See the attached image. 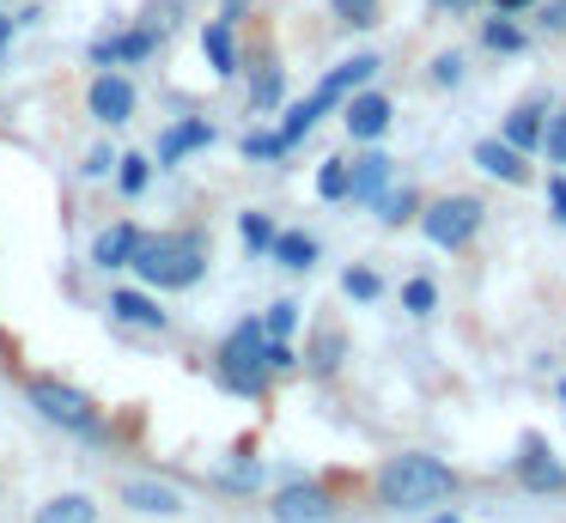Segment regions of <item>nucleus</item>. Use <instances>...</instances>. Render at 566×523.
<instances>
[{
  "mask_svg": "<svg viewBox=\"0 0 566 523\" xmlns=\"http://www.w3.org/2000/svg\"><path fill=\"white\" fill-rule=\"evenodd\" d=\"M128 268H135L147 286H196L201 268H208V238H201V231H159V238H135Z\"/></svg>",
  "mask_w": 566,
  "mask_h": 523,
  "instance_id": "obj_1",
  "label": "nucleus"
},
{
  "mask_svg": "<svg viewBox=\"0 0 566 523\" xmlns=\"http://www.w3.org/2000/svg\"><path fill=\"white\" fill-rule=\"evenodd\" d=\"M451 493H457V474L439 457H420V450L415 457H390L378 469V505H390V511H420Z\"/></svg>",
  "mask_w": 566,
  "mask_h": 523,
  "instance_id": "obj_2",
  "label": "nucleus"
},
{
  "mask_svg": "<svg viewBox=\"0 0 566 523\" xmlns=\"http://www.w3.org/2000/svg\"><path fill=\"white\" fill-rule=\"evenodd\" d=\"M262 323H238L220 347V384L232 396H262L269 389V372H262Z\"/></svg>",
  "mask_w": 566,
  "mask_h": 523,
  "instance_id": "obj_3",
  "label": "nucleus"
},
{
  "mask_svg": "<svg viewBox=\"0 0 566 523\" xmlns=\"http://www.w3.org/2000/svg\"><path fill=\"white\" fill-rule=\"evenodd\" d=\"M31 408H38L43 420H55V426H67V432H80V438H98V432H104V420H98V408H92V396H80L74 384H62V377H31Z\"/></svg>",
  "mask_w": 566,
  "mask_h": 523,
  "instance_id": "obj_4",
  "label": "nucleus"
},
{
  "mask_svg": "<svg viewBox=\"0 0 566 523\" xmlns=\"http://www.w3.org/2000/svg\"><path fill=\"white\" fill-rule=\"evenodd\" d=\"M475 226H481L475 195H444V201H432L427 213H420V231H427L439 250H463V243L475 238Z\"/></svg>",
  "mask_w": 566,
  "mask_h": 523,
  "instance_id": "obj_5",
  "label": "nucleus"
},
{
  "mask_svg": "<svg viewBox=\"0 0 566 523\" xmlns=\"http://www.w3.org/2000/svg\"><path fill=\"white\" fill-rule=\"evenodd\" d=\"M269 511H274V523H329L335 499H329V487H317V481H293V487L274 493Z\"/></svg>",
  "mask_w": 566,
  "mask_h": 523,
  "instance_id": "obj_6",
  "label": "nucleus"
},
{
  "mask_svg": "<svg viewBox=\"0 0 566 523\" xmlns=\"http://www.w3.org/2000/svg\"><path fill=\"white\" fill-rule=\"evenodd\" d=\"M512 469H517V481H524L530 493H554V487H566V469H560V462H554V450L542 444L536 432L524 438V457H517Z\"/></svg>",
  "mask_w": 566,
  "mask_h": 523,
  "instance_id": "obj_7",
  "label": "nucleus"
},
{
  "mask_svg": "<svg viewBox=\"0 0 566 523\" xmlns=\"http://www.w3.org/2000/svg\"><path fill=\"white\" fill-rule=\"evenodd\" d=\"M92 116H98L104 128H123V122L135 116V85H128L123 73H98V80H92Z\"/></svg>",
  "mask_w": 566,
  "mask_h": 523,
  "instance_id": "obj_8",
  "label": "nucleus"
},
{
  "mask_svg": "<svg viewBox=\"0 0 566 523\" xmlns=\"http://www.w3.org/2000/svg\"><path fill=\"white\" fill-rule=\"evenodd\" d=\"M342 122H347L354 140H378V134L390 128V97H384V92H354V97H347V109H342Z\"/></svg>",
  "mask_w": 566,
  "mask_h": 523,
  "instance_id": "obj_9",
  "label": "nucleus"
},
{
  "mask_svg": "<svg viewBox=\"0 0 566 523\" xmlns=\"http://www.w3.org/2000/svg\"><path fill=\"white\" fill-rule=\"evenodd\" d=\"M475 165L488 170V177H500V182H530L524 153H517V146H505V140H481L475 146Z\"/></svg>",
  "mask_w": 566,
  "mask_h": 523,
  "instance_id": "obj_10",
  "label": "nucleus"
},
{
  "mask_svg": "<svg viewBox=\"0 0 566 523\" xmlns=\"http://www.w3.org/2000/svg\"><path fill=\"white\" fill-rule=\"evenodd\" d=\"M123 505L159 511V517H177V511H184V493H177V487H165V481H128V487H123Z\"/></svg>",
  "mask_w": 566,
  "mask_h": 523,
  "instance_id": "obj_11",
  "label": "nucleus"
},
{
  "mask_svg": "<svg viewBox=\"0 0 566 523\" xmlns=\"http://www.w3.org/2000/svg\"><path fill=\"white\" fill-rule=\"evenodd\" d=\"M371 73H378V55H354V61H342V67H335L329 80L317 85V97H323V104H335V97L359 92V85H366Z\"/></svg>",
  "mask_w": 566,
  "mask_h": 523,
  "instance_id": "obj_12",
  "label": "nucleus"
},
{
  "mask_svg": "<svg viewBox=\"0 0 566 523\" xmlns=\"http://www.w3.org/2000/svg\"><path fill=\"white\" fill-rule=\"evenodd\" d=\"M384 182H390V158H384V153H366V158L347 165V195H354V201H371Z\"/></svg>",
  "mask_w": 566,
  "mask_h": 523,
  "instance_id": "obj_13",
  "label": "nucleus"
},
{
  "mask_svg": "<svg viewBox=\"0 0 566 523\" xmlns=\"http://www.w3.org/2000/svg\"><path fill=\"white\" fill-rule=\"evenodd\" d=\"M196 146H213V122H177L159 140V165H177V158L196 153Z\"/></svg>",
  "mask_w": 566,
  "mask_h": 523,
  "instance_id": "obj_14",
  "label": "nucleus"
},
{
  "mask_svg": "<svg viewBox=\"0 0 566 523\" xmlns=\"http://www.w3.org/2000/svg\"><path fill=\"white\" fill-rule=\"evenodd\" d=\"M111 311H116V323H135V328H165V311L147 299V292H111Z\"/></svg>",
  "mask_w": 566,
  "mask_h": 523,
  "instance_id": "obj_15",
  "label": "nucleus"
},
{
  "mask_svg": "<svg viewBox=\"0 0 566 523\" xmlns=\"http://www.w3.org/2000/svg\"><path fill=\"white\" fill-rule=\"evenodd\" d=\"M135 238H140L135 226L98 231V243H92V262H98V268H128V250H135Z\"/></svg>",
  "mask_w": 566,
  "mask_h": 523,
  "instance_id": "obj_16",
  "label": "nucleus"
},
{
  "mask_svg": "<svg viewBox=\"0 0 566 523\" xmlns=\"http://www.w3.org/2000/svg\"><path fill=\"white\" fill-rule=\"evenodd\" d=\"M542 116H548L542 104H517L512 116H505V146H517V153H524V146H536L542 140Z\"/></svg>",
  "mask_w": 566,
  "mask_h": 523,
  "instance_id": "obj_17",
  "label": "nucleus"
},
{
  "mask_svg": "<svg viewBox=\"0 0 566 523\" xmlns=\"http://www.w3.org/2000/svg\"><path fill=\"white\" fill-rule=\"evenodd\" d=\"M38 523H98V505H92L86 493H62L38 511Z\"/></svg>",
  "mask_w": 566,
  "mask_h": 523,
  "instance_id": "obj_18",
  "label": "nucleus"
},
{
  "mask_svg": "<svg viewBox=\"0 0 566 523\" xmlns=\"http://www.w3.org/2000/svg\"><path fill=\"white\" fill-rule=\"evenodd\" d=\"M274 262L281 268H311L317 262V238H305V231H274Z\"/></svg>",
  "mask_w": 566,
  "mask_h": 523,
  "instance_id": "obj_19",
  "label": "nucleus"
},
{
  "mask_svg": "<svg viewBox=\"0 0 566 523\" xmlns=\"http://www.w3.org/2000/svg\"><path fill=\"white\" fill-rule=\"evenodd\" d=\"M371 207H378V219H384V226H402V219H415L420 195L408 189V182H402V189H390V182H384V189L371 195Z\"/></svg>",
  "mask_w": 566,
  "mask_h": 523,
  "instance_id": "obj_20",
  "label": "nucleus"
},
{
  "mask_svg": "<svg viewBox=\"0 0 566 523\" xmlns=\"http://www.w3.org/2000/svg\"><path fill=\"white\" fill-rule=\"evenodd\" d=\"M201 55H208V67L220 73H238V49H232V31H226V24H208V31H201Z\"/></svg>",
  "mask_w": 566,
  "mask_h": 523,
  "instance_id": "obj_21",
  "label": "nucleus"
},
{
  "mask_svg": "<svg viewBox=\"0 0 566 523\" xmlns=\"http://www.w3.org/2000/svg\"><path fill=\"white\" fill-rule=\"evenodd\" d=\"M342 353H347V341H342V328H317V341H311V353H305V365L317 377H329L335 365H342Z\"/></svg>",
  "mask_w": 566,
  "mask_h": 523,
  "instance_id": "obj_22",
  "label": "nucleus"
},
{
  "mask_svg": "<svg viewBox=\"0 0 566 523\" xmlns=\"http://www.w3.org/2000/svg\"><path fill=\"white\" fill-rule=\"evenodd\" d=\"M323 109H329V104H323L317 92H311L305 104H293V109H286V122H281V140H286V146H298L311 128H317V116H323Z\"/></svg>",
  "mask_w": 566,
  "mask_h": 523,
  "instance_id": "obj_23",
  "label": "nucleus"
},
{
  "mask_svg": "<svg viewBox=\"0 0 566 523\" xmlns=\"http://www.w3.org/2000/svg\"><path fill=\"white\" fill-rule=\"evenodd\" d=\"M250 104H256V109L281 104V67H274V61H262V67H256V80H250Z\"/></svg>",
  "mask_w": 566,
  "mask_h": 523,
  "instance_id": "obj_24",
  "label": "nucleus"
},
{
  "mask_svg": "<svg viewBox=\"0 0 566 523\" xmlns=\"http://www.w3.org/2000/svg\"><path fill=\"white\" fill-rule=\"evenodd\" d=\"M342 292H347V299H359V304H371V299L384 292V280L371 274V268H347V274H342Z\"/></svg>",
  "mask_w": 566,
  "mask_h": 523,
  "instance_id": "obj_25",
  "label": "nucleus"
},
{
  "mask_svg": "<svg viewBox=\"0 0 566 523\" xmlns=\"http://www.w3.org/2000/svg\"><path fill=\"white\" fill-rule=\"evenodd\" d=\"M317 195L323 201H347V165L342 158H329V165L317 170Z\"/></svg>",
  "mask_w": 566,
  "mask_h": 523,
  "instance_id": "obj_26",
  "label": "nucleus"
},
{
  "mask_svg": "<svg viewBox=\"0 0 566 523\" xmlns=\"http://www.w3.org/2000/svg\"><path fill=\"white\" fill-rule=\"evenodd\" d=\"M116 165H123V189H128V195H140V189L153 182V158L128 153V158H116Z\"/></svg>",
  "mask_w": 566,
  "mask_h": 523,
  "instance_id": "obj_27",
  "label": "nucleus"
},
{
  "mask_svg": "<svg viewBox=\"0 0 566 523\" xmlns=\"http://www.w3.org/2000/svg\"><path fill=\"white\" fill-rule=\"evenodd\" d=\"M238 231H244L250 250H269V243H274V219L269 213H244V219H238Z\"/></svg>",
  "mask_w": 566,
  "mask_h": 523,
  "instance_id": "obj_28",
  "label": "nucleus"
},
{
  "mask_svg": "<svg viewBox=\"0 0 566 523\" xmlns=\"http://www.w3.org/2000/svg\"><path fill=\"white\" fill-rule=\"evenodd\" d=\"M293 365H298V353L286 347L281 335H269V341H262V372H293Z\"/></svg>",
  "mask_w": 566,
  "mask_h": 523,
  "instance_id": "obj_29",
  "label": "nucleus"
},
{
  "mask_svg": "<svg viewBox=\"0 0 566 523\" xmlns=\"http://www.w3.org/2000/svg\"><path fill=\"white\" fill-rule=\"evenodd\" d=\"M293 328H298V304H286V299L274 304L269 316H262V335H281V341H286V335H293Z\"/></svg>",
  "mask_w": 566,
  "mask_h": 523,
  "instance_id": "obj_30",
  "label": "nucleus"
},
{
  "mask_svg": "<svg viewBox=\"0 0 566 523\" xmlns=\"http://www.w3.org/2000/svg\"><path fill=\"white\" fill-rule=\"evenodd\" d=\"M335 7V19H347V24H378V0H329Z\"/></svg>",
  "mask_w": 566,
  "mask_h": 523,
  "instance_id": "obj_31",
  "label": "nucleus"
},
{
  "mask_svg": "<svg viewBox=\"0 0 566 523\" xmlns=\"http://www.w3.org/2000/svg\"><path fill=\"white\" fill-rule=\"evenodd\" d=\"M481 36H488V49H524V31H517L512 19H488V31H481Z\"/></svg>",
  "mask_w": 566,
  "mask_h": 523,
  "instance_id": "obj_32",
  "label": "nucleus"
},
{
  "mask_svg": "<svg viewBox=\"0 0 566 523\" xmlns=\"http://www.w3.org/2000/svg\"><path fill=\"white\" fill-rule=\"evenodd\" d=\"M542 146H548L554 165H566V116H548V122H542Z\"/></svg>",
  "mask_w": 566,
  "mask_h": 523,
  "instance_id": "obj_33",
  "label": "nucleus"
},
{
  "mask_svg": "<svg viewBox=\"0 0 566 523\" xmlns=\"http://www.w3.org/2000/svg\"><path fill=\"white\" fill-rule=\"evenodd\" d=\"M286 140L281 134H244V158H281Z\"/></svg>",
  "mask_w": 566,
  "mask_h": 523,
  "instance_id": "obj_34",
  "label": "nucleus"
},
{
  "mask_svg": "<svg viewBox=\"0 0 566 523\" xmlns=\"http://www.w3.org/2000/svg\"><path fill=\"white\" fill-rule=\"evenodd\" d=\"M402 304H408V311H432V304H439L432 280H408V286H402Z\"/></svg>",
  "mask_w": 566,
  "mask_h": 523,
  "instance_id": "obj_35",
  "label": "nucleus"
},
{
  "mask_svg": "<svg viewBox=\"0 0 566 523\" xmlns=\"http://www.w3.org/2000/svg\"><path fill=\"white\" fill-rule=\"evenodd\" d=\"M432 80L457 85V80H463V55H439V61H432Z\"/></svg>",
  "mask_w": 566,
  "mask_h": 523,
  "instance_id": "obj_36",
  "label": "nucleus"
},
{
  "mask_svg": "<svg viewBox=\"0 0 566 523\" xmlns=\"http://www.w3.org/2000/svg\"><path fill=\"white\" fill-rule=\"evenodd\" d=\"M548 207H554V219L566 226V177H548Z\"/></svg>",
  "mask_w": 566,
  "mask_h": 523,
  "instance_id": "obj_37",
  "label": "nucleus"
},
{
  "mask_svg": "<svg viewBox=\"0 0 566 523\" xmlns=\"http://www.w3.org/2000/svg\"><path fill=\"white\" fill-rule=\"evenodd\" d=\"M111 165H116V153H111V146H98V153L86 158V170H92V177H104V170H111Z\"/></svg>",
  "mask_w": 566,
  "mask_h": 523,
  "instance_id": "obj_38",
  "label": "nucleus"
},
{
  "mask_svg": "<svg viewBox=\"0 0 566 523\" xmlns=\"http://www.w3.org/2000/svg\"><path fill=\"white\" fill-rule=\"evenodd\" d=\"M13 43V19H0V49Z\"/></svg>",
  "mask_w": 566,
  "mask_h": 523,
  "instance_id": "obj_39",
  "label": "nucleus"
},
{
  "mask_svg": "<svg viewBox=\"0 0 566 523\" xmlns=\"http://www.w3.org/2000/svg\"><path fill=\"white\" fill-rule=\"evenodd\" d=\"M493 7H500V12H517V7H530V0H493Z\"/></svg>",
  "mask_w": 566,
  "mask_h": 523,
  "instance_id": "obj_40",
  "label": "nucleus"
},
{
  "mask_svg": "<svg viewBox=\"0 0 566 523\" xmlns=\"http://www.w3.org/2000/svg\"><path fill=\"white\" fill-rule=\"evenodd\" d=\"M432 7H463V0H432Z\"/></svg>",
  "mask_w": 566,
  "mask_h": 523,
  "instance_id": "obj_41",
  "label": "nucleus"
},
{
  "mask_svg": "<svg viewBox=\"0 0 566 523\" xmlns=\"http://www.w3.org/2000/svg\"><path fill=\"white\" fill-rule=\"evenodd\" d=\"M432 523H457V517H432Z\"/></svg>",
  "mask_w": 566,
  "mask_h": 523,
  "instance_id": "obj_42",
  "label": "nucleus"
}]
</instances>
